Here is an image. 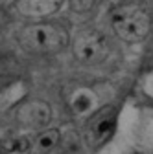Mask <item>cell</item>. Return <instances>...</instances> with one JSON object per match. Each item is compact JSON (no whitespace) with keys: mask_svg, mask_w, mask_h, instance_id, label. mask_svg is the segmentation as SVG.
I'll return each mask as SVG.
<instances>
[{"mask_svg":"<svg viewBox=\"0 0 153 154\" xmlns=\"http://www.w3.org/2000/svg\"><path fill=\"white\" fill-rule=\"evenodd\" d=\"M68 31L50 20H37L33 24H28L18 33L21 46L35 55H54L65 50L68 46Z\"/></svg>","mask_w":153,"mask_h":154,"instance_id":"1","label":"cell"},{"mask_svg":"<svg viewBox=\"0 0 153 154\" xmlns=\"http://www.w3.org/2000/svg\"><path fill=\"white\" fill-rule=\"evenodd\" d=\"M111 26L122 41L129 44L142 42L151 31V17L140 6L127 4L114 9L111 15Z\"/></svg>","mask_w":153,"mask_h":154,"instance_id":"2","label":"cell"},{"mask_svg":"<svg viewBox=\"0 0 153 154\" xmlns=\"http://www.w3.org/2000/svg\"><path fill=\"white\" fill-rule=\"evenodd\" d=\"M68 44L72 46L76 61L89 66L102 64L111 53V44L107 37L98 28H81L80 31H76Z\"/></svg>","mask_w":153,"mask_h":154,"instance_id":"3","label":"cell"},{"mask_svg":"<svg viewBox=\"0 0 153 154\" xmlns=\"http://www.w3.org/2000/svg\"><path fill=\"white\" fill-rule=\"evenodd\" d=\"M118 114L114 106H103L102 110L94 112L85 128V141L90 149L103 147L116 130Z\"/></svg>","mask_w":153,"mask_h":154,"instance_id":"4","label":"cell"},{"mask_svg":"<svg viewBox=\"0 0 153 154\" xmlns=\"http://www.w3.org/2000/svg\"><path fill=\"white\" fill-rule=\"evenodd\" d=\"M17 121L22 127L43 130L52 121V106L43 99H30L22 103L17 110Z\"/></svg>","mask_w":153,"mask_h":154,"instance_id":"5","label":"cell"},{"mask_svg":"<svg viewBox=\"0 0 153 154\" xmlns=\"http://www.w3.org/2000/svg\"><path fill=\"white\" fill-rule=\"evenodd\" d=\"M65 4H67V0H18L17 9L24 17L43 20L46 17L55 15Z\"/></svg>","mask_w":153,"mask_h":154,"instance_id":"6","label":"cell"},{"mask_svg":"<svg viewBox=\"0 0 153 154\" xmlns=\"http://www.w3.org/2000/svg\"><path fill=\"white\" fill-rule=\"evenodd\" d=\"M61 141V132L57 128H43L35 134L33 138H30V154H48L52 152Z\"/></svg>","mask_w":153,"mask_h":154,"instance_id":"7","label":"cell"},{"mask_svg":"<svg viewBox=\"0 0 153 154\" xmlns=\"http://www.w3.org/2000/svg\"><path fill=\"white\" fill-rule=\"evenodd\" d=\"M94 105H96V97L89 88H78L70 95V110L76 116H85L92 112Z\"/></svg>","mask_w":153,"mask_h":154,"instance_id":"8","label":"cell"},{"mask_svg":"<svg viewBox=\"0 0 153 154\" xmlns=\"http://www.w3.org/2000/svg\"><path fill=\"white\" fill-rule=\"evenodd\" d=\"M0 150L8 154H26L30 150V138L28 136H11L0 141Z\"/></svg>","mask_w":153,"mask_h":154,"instance_id":"9","label":"cell"},{"mask_svg":"<svg viewBox=\"0 0 153 154\" xmlns=\"http://www.w3.org/2000/svg\"><path fill=\"white\" fill-rule=\"evenodd\" d=\"M67 4L74 13H89L98 4V0H67Z\"/></svg>","mask_w":153,"mask_h":154,"instance_id":"10","label":"cell"},{"mask_svg":"<svg viewBox=\"0 0 153 154\" xmlns=\"http://www.w3.org/2000/svg\"><path fill=\"white\" fill-rule=\"evenodd\" d=\"M9 70H11V59H9V57L0 55V75H2V73H8Z\"/></svg>","mask_w":153,"mask_h":154,"instance_id":"11","label":"cell"},{"mask_svg":"<svg viewBox=\"0 0 153 154\" xmlns=\"http://www.w3.org/2000/svg\"><path fill=\"white\" fill-rule=\"evenodd\" d=\"M0 154H8V152H4V150H0Z\"/></svg>","mask_w":153,"mask_h":154,"instance_id":"12","label":"cell"}]
</instances>
